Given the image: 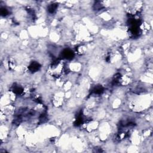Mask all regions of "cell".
<instances>
[{"label": "cell", "mask_w": 153, "mask_h": 153, "mask_svg": "<svg viewBox=\"0 0 153 153\" xmlns=\"http://www.w3.org/2000/svg\"><path fill=\"white\" fill-rule=\"evenodd\" d=\"M62 56L63 58L66 59H72L74 56V54L71 50L66 49V50H64L62 53Z\"/></svg>", "instance_id": "cell-1"}, {"label": "cell", "mask_w": 153, "mask_h": 153, "mask_svg": "<svg viewBox=\"0 0 153 153\" xmlns=\"http://www.w3.org/2000/svg\"><path fill=\"white\" fill-rule=\"evenodd\" d=\"M41 68V65L37 63V62H33L31 65L29 66V69L31 71V72H35L36 71H38L39 68Z\"/></svg>", "instance_id": "cell-2"}, {"label": "cell", "mask_w": 153, "mask_h": 153, "mask_svg": "<svg viewBox=\"0 0 153 153\" xmlns=\"http://www.w3.org/2000/svg\"><path fill=\"white\" fill-rule=\"evenodd\" d=\"M92 92H93V93H95V94H101V93H103L104 88L101 86H96L93 89Z\"/></svg>", "instance_id": "cell-3"}, {"label": "cell", "mask_w": 153, "mask_h": 153, "mask_svg": "<svg viewBox=\"0 0 153 153\" xmlns=\"http://www.w3.org/2000/svg\"><path fill=\"white\" fill-rule=\"evenodd\" d=\"M57 7H58V4H52L50 5L48 7V11L50 13H53L56 10Z\"/></svg>", "instance_id": "cell-4"}, {"label": "cell", "mask_w": 153, "mask_h": 153, "mask_svg": "<svg viewBox=\"0 0 153 153\" xmlns=\"http://www.w3.org/2000/svg\"><path fill=\"white\" fill-rule=\"evenodd\" d=\"M13 92L16 94H20L23 92V89H22V87H19V86H16V87H14Z\"/></svg>", "instance_id": "cell-5"}, {"label": "cell", "mask_w": 153, "mask_h": 153, "mask_svg": "<svg viewBox=\"0 0 153 153\" xmlns=\"http://www.w3.org/2000/svg\"><path fill=\"white\" fill-rule=\"evenodd\" d=\"M8 14H9V11L7 10V9L4 7L1 9V16H6Z\"/></svg>", "instance_id": "cell-6"}]
</instances>
